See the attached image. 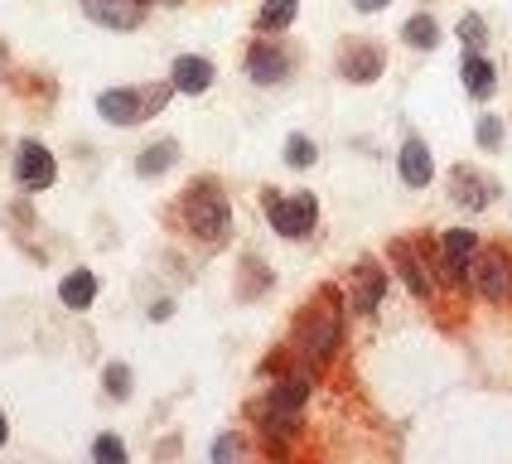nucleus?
<instances>
[{"instance_id":"17","label":"nucleus","mask_w":512,"mask_h":464,"mask_svg":"<svg viewBox=\"0 0 512 464\" xmlns=\"http://www.w3.org/2000/svg\"><path fill=\"white\" fill-rule=\"evenodd\" d=\"M58 300L68 305V310H87L92 300H97V271H68L63 276V286H58Z\"/></svg>"},{"instance_id":"2","label":"nucleus","mask_w":512,"mask_h":464,"mask_svg":"<svg viewBox=\"0 0 512 464\" xmlns=\"http://www.w3.org/2000/svg\"><path fill=\"white\" fill-rule=\"evenodd\" d=\"M184 223H189V232H194L199 242H208V247L228 242L232 208H228V194H223L218 179H194V184H189V194H184Z\"/></svg>"},{"instance_id":"9","label":"nucleus","mask_w":512,"mask_h":464,"mask_svg":"<svg viewBox=\"0 0 512 464\" xmlns=\"http://www.w3.org/2000/svg\"><path fill=\"white\" fill-rule=\"evenodd\" d=\"M247 78L256 87H276L290 78V58H285L281 44H266V39H256L252 49H247Z\"/></svg>"},{"instance_id":"21","label":"nucleus","mask_w":512,"mask_h":464,"mask_svg":"<svg viewBox=\"0 0 512 464\" xmlns=\"http://www.w3.org/2000/svg\"><path fill=\"white\" fill-rule=\"evenodd\" d=\"M314 160H319V150H314L310 136H290V141H285V165H290V170H310Z\"/></svg>"},{"instance_id":"25","label":"nucleus","mask_w":512,"mask_h":464,"mask_svg":"<svg viewBox=\"0 0 512 464\" xmlns=\"http://www.w3.org/2000/svg\"><path fill=\"white\" fill-rule=\"evenodd\" d=\"M474 141L484 145V150H498V141H503V121H498V116H479V126H474Z\"/></svg>"},{"instance_id":"8","label":"nucleus","mask_w":512,"mask_h":464,"mask_svg":"<svg viewBox=\"0 0 512 464\" xmlns=\"http://www.w3.org/2000/svg\"><path fill=\"white\" fill-rule=\"evenodd\" d=\"M382 295H387V271L377 266L372 257H363L353 266V290H348V310H358V315H372L377 305H382Z\"/></svg>"},{"instance_id":"12","label":"nucleus","mask_w":512,"mask_h":464,"mask_svg":"<svg viewBox=\"0 0 512 464\" xmlns=\"http://www.w3.org/2000/svg\"><path fill=\"white\" fill-rule=\"evenodd\" d=\"M382 68H387V54L377 49V44H353V49H343L339 58V73L348 78V83H358V87H368L382 78Z\"/></svg>"},{"instance_id":"26","label":"nucleus","mask_w":512,"mask_h":464,"mask_svg":"<svg viewBox=\"0 0 512 464\" xmlns=\"http://www.w3.org/2000/svg\"><path fill=\"white\" fill-rule=\"evenodd\" d=\"M247 445H242V435H223V440H213V460L223 464V460H237Z\"/></svg>"},{"instance_id":"6","label":"nucleus","mask_w":512,"mask_h":464,"mask_svg":"<svg viewBox=\"0 0 512 464\" xmlns=\"http://www.w3.org/2000/svg\"><path fill=\"white\" fill-rule=\"evenodd\" d=\"M474 252H479V232H469V228L440 232V261H435L440 281L445 286H469V261H474Z\"/></svg>"},{"instance_id":"7","label":"nucleus","mask_w":512,"mask_h":464,"mask_svg":"<svg viewBox=\"0 0 512 464\" xmlns=\"http://www.w3.org/2000/svg\"><path fill=\"white\" fill-rule=\"evenodd\" d=\"M15 179L25 184V189H49L58 179V160L49 155V145L39 141H25L15 150Z\"/></svg>"},{"instance_id":"22","label":"nucleus","mask_w":512,"mask_h":464,"mask_svg":"<svg viewBox=\"0 0 512 464\" xmlns=\"http://www.w3.org/2000/svg\"><path fill=\"white\" fill-rule=\"evenodd\" d=\"M102 382H107V397H112V402H126V397H131V368H126V363H112V368L102 373Z\"/></svg>"},{"instance_id":"27","label":"nucleus","mask_w":512,"mask_h":464,"mask_svg":"<svg viewBox=\"0 0 512 464\" xmlns=\"http://www.w3.org/2000/svg\"><path fill=\"white\" fill-rule=\"evenodd\" d=\"M392 0H353V10H363V15H377V10H387Z\"/></svg>"},{"instance_id":"28","label":"nucleus","mask_w":512,"mask_h":464,"mask_svg":"<svg viewBox=\"0 0 512 464\" xmlns=\"http://www.w3.org/2000/svg\"><path fill=\"white\" fill-rule=\"evenodd\" d=\"M5 435H10V426H5V411H0V445H5Z\"/></svg>"},{"instance_id":"11","label":"nucleus","mask_w":512,"mask_h":464,"mask_svg":"<svg viewBox=\"0 0 512 464\" xmlns=\"http://www.w3.org/2000/svg\"><path fill=\"white\" fill-rule=\"evenodd\" d=\"M397 174L401 184H411V189H426L430 179H435V160H430V145L421 136H406L397 150Z\"/></svg>"},{"instance_id":"24","label":"nucleus","mask_w":512,"mask_h":464,"mask_svg":"<svg viewBox=\"0 0 512 464\" xmlns=\"http://www.w3.org/2000/svg\"><path fill=\"white\" fill-rule=\"evenodd\" d=\"M92 455L102 464H126V445H121L116 435H97V440H92Z\"/></svg>"},{"instance_id":"4","label":"nucleus","mask_w":512,"mask_h":464,"mask_svg":"<svg viewBox=\"0 0 512 464\" xmlns=\"http://www.w3.org/2000/svg\"><path fill=\"white\" fill-rule=\"evenodd\" d=\"M170 87H150V92H141V87H112V92H102L97 97V112L107 116L112 126H136V121H145V116H155L165 102H170Z\"/></svg>"},{"instance_id":"18","label":"nucleus","mask_w":512,"mask_h":464,"mask_svg":"<svg viewBox=\"0 0 512 464\" xmlns=\"http://www.w3.org/2000/svg\"><path fill=\"white\" fill-rule=\"evenodd\" d=\"M295 15H300V0H261V10H256V29L281 34V29L295 25Z\"/></svg>"},{"instance_id":"23","label":"nucleus","mask_w":512,"mask_h":464,"mask_svg":"<svg viewBox=\"0 0 512 464\" xmlns=\"http://www.w3.org/2000/svg\"><path fill=\"white\" fill-rule=\"evenodd\" d=\"M484 39H488L484 15H464V20H459V44H464V49H484Z\"/></svg>"},{"instance_id":"14","label":"nucleus","mask_w":512,"mask_h":464,"mask_svg":"<svg viewBox=\"0 0 512 464\" xmlns=\"http://www.w3.org/2000/svg\"><path fill=\"white\" fill-rule=\"evenodd\" d=\"M87 20H97L102 29H136L141 25V0H83Z\"/></svg>"},{"instance_id":"19","label":"nucleus","mask_w":512,"mask_h":464,"mask_svg":"<svg viewBox=\"0 0 512 464\" xmlns=\"http://www.w3.org/2000/svg\"><path fill=\"white\" fill-rule=\"evenodd\" d=\"M401 39H406L411 49L430 54V49L440 44V20H435V15H411V20L401 25Z\"/></svg>"},{"instance_id":"15","label":"nucleus","mask_w":512,"mask_h":464,"mask_svg":"<svg viewBox=\"0 0 512 464\" xmlns=\"http://www.w3.org/2000/svg\"><path fill=\"white\" fill-rule=\"evenodd\" d=\"M392 266L401 271V281H406V290L416 295V300H426L430 290V276H426V261L416 257V247H406V242H392Z\"/></svg>"},{"instance_id":"13","label":"nucleus","mask_w":512,"mask_h":464,"mask_svg":"<svg viewBox=\"0 0 512 464\" xmlns=\"http://www.w3.org/2000/svg\"><path fill=\"white\" fill-rule=\"evenodd\" d=\"M213 78H218V68L199 54H179L174 58V68H170L174 92H184V97H203V92L213 87Z\"/></svg>"},{"instance_id":"5","label":"nucleus","mask_w":512,"mask_h":464,"mask_svg":"<svg viewBox=\"0 0 512 464\" xmlns=\"http://www.w3.org/2000/svg\"><path fill=\"white\" fill-rule=\"evenodd\" d=\"M469 286L479 290L493 305H508L512 300V257L503 247H479L469 261Z\"/></svg>"},{"instance_id":"1","label":"nucleus","mask_w":512,"mask_h":464,"mask_svg":"<svg viewBox=\"0 0 512 464\" xmlns=\"http://www.w3.org/2000/svg\"><path fill=\"white\" fill-rule=\"evenodd\" d=\"M295 358L300 363H310V368H324V363H334V353L343 344V300L334 290H324L319 300L305 305V315L295 319Z\"/></svg>"},{"instance_id":"10","label":"nucleus","mask_w":512,"mask_h":464,"mask_svg":"<svg viewBox=\"0 0 512 464\" xmlns=\"http://www.w3.org/2000/svg\"><path fill=\"white\" fill-rule=\"evenodd\" d=\"M450 194H455V203L459 208H488L493 203V194H498V184L488 179V174H479L474 165H455L450 170Z\"/></svg>"},{"instance_id":"20","label":"nucleus","mask_w":512,"mask_h":464,"mask_svg":"<svg viewBox=\"0 0 512 464\" xmlns=\"http://www.w3.org/2000/svg\"><path fill=\"white\" fill-rule=\"evenodd\" d=\"M179 160V141H155V145H145V155L136 160V170L145 174V179H155V174H165Z\"/></svg>"},{"instance_id":"16","label":"nucleus","mask_w":512,"mask_h":464,"mask_svg":"<svg viewBox=\"0 0 512 464\" xmlns=\"http://www.w3.org/2000/svg\"><path fill=\"white\" fill-rule=\"evenodd\" d=\"M459 78H464V92H469V97H479V102H488V97H493V87H498V73H493V63H488L479 49H469V54H464Z\"/></svg>"},{"instance_id":"3","label":"nucleus","mask_w":512,"mask_h":464,"mask_svg":"<svg viewBox=\"0 0 512 464\" xmlns=\"http://www.w3.org/2000/svg\"><path fill=\"white\" fill-rule=\"evenodd\" d=\"M261 208H266L271 232H281L285 242H305V237L314 232V223H319V199L305 194V189H295V194H276V189H266Z\"/></svg>"}]
</instances>
